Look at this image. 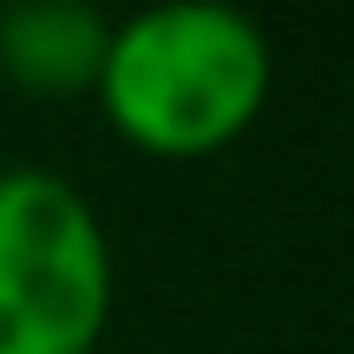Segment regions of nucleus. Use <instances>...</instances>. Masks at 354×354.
Listing matches in <instances>:
<instances>
[{"label":"nucleus","instance_id":"obj_1","mask_svg":"<svg viewBox=\"0 0 354 354\" xmlns=\"http://www.w3.org/2000/svg\"><path fill=\"white\" fill-rule=\"evenodd\" d=\"M105 118L138 151L197 158L230 145L269 99V39L236 7H151L112 26Z\"/></svg>","mask_w":354,"mask_h":354},{"label":"nucleus","instance_id":"obj_2","mask_svg":"<svg viewBox=\"0 0 354 354\" xmlns=\"http://www.w3.org/2000/svg\"><path fill=\"white\" fill-rule=\"evenodd\" d=\"M112 315V250L66 177L0 171V354H92Z\"/></svg>","mask_w":354,"mask_h":354},{"label":"nucleus","instance_id":"obj_3","mask_svg":"<svg viewBox=\"0 0 354 354\" xmlns=\"http://www.w3.org/2000/svg\"><path fill=\"white\" fill-rule=\"evenodd\" d=\"M112 20L86 0H13L0 7V73L33 99L99 92Z\"/></svg>","mask_w":354,"mask_h":354}]
</instances>
